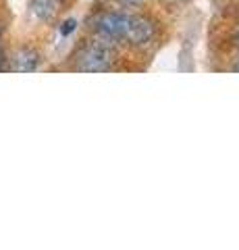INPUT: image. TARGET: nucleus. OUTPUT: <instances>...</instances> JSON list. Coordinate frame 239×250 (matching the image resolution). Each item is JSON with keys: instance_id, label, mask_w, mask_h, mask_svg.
<instances>
[{"instance_id": "7ed1b4c3", "label": "nucleus", "mask_w": 239, "mask_h": 250, "mask_svg": "<svg viewBox=\"0 0 239 250\" xmlns=\"http://www.w3.org/2000/svg\"><path fill=\"white\" fill-rule=\"evenodd\" d=\"M37 65H40V54H37V50L34 48H21L17 54L13 57V65L11 69L17 73H32L37 69Z\"/></svg>"}, {"instance_id": "f03ea898", "label": "nucleus", "mask_w": 239, "mask_h": 250, "mask_svg": "<svg viewBox=\"0 0 239 250\" xmlns=\"http://www.w3.org/2000/svg\"><path fill=\"white\" fill-rule=\"evenodd\" d=\"M117 52L110 44L104 42H90L86 48L79 52V71H88V73H100V71H109L112 67Z\"/></svg>"}, {"instance_id": "39448f33", "label": "nucleus", "mask_w": 239, "mask_h": 250, "mask_svg": "<svg viewBox=\"0 0 239 250\" xmlns=\"http://www.w3.org/2000/svg\"><path fill=\"white\" fill-rule=\"evenodd\" d=\"M75 27H77V21H75V19H67V21L63 23V27H60V34H63V36H69Z\"/></svg>"}, {"instance_id": "1a4fd4ad", "label": "nucleus", "mask_w": 239, "mask_h": 250, "mask_svg": "<svg viewBox=\"0 0 239 250\" xmlns=\"http://www.w3.org/2000/svg\"><path fill=\"white\" fill-rule=\"evenodd\" d=\"M0 36H2V29H0Z\"/></svg>"}, {"instance_id": "6e6552de", "label": "nucleus", "mask_w": 239, "mask_h": 250, "mask_svg": "<svg viewBox=\"0 0 239 250\" xmlns=\"http://www.w3.org/2000/svg\"><path fill=\"white\" fill-rule=\"evenodd\" d=\"M129 2H142V0H129Z\"/></svg>"}, {"instance_id": "423d86ee", "label": "nucleus", "mask_w": 239, "mask_h": 250, "mask_svg": "<svg viewBox=\"0 0 239 250\" xmlns=\"http://www.w3.org/2000/svg\"><path fill=\"white\" fill-rule=\"evenodd\" d=\"M4 69V57H2V52H0V71Z\"/></svg>"}, {"instance_id": "0eeeda50", "label": "nucleus", "mask_w": 239, "mask_h": 250, "mask_svg": "<svg viewBox=\"0 0 239 250\" xmlns=\"http://www.w3.org/2000/svg\"><path fill=\"white\" fill-rule=\"evenodd\" d=\"M233 71H235V73H239V59H237V62L233 65Z\"/></svg>"}, {"instance_id": "f257e3e1", "label": "nucleus", "mask_w": 239, "mask_h": 250, "mask_svg": "<svg viewBox=\"0 0 239 250\" xmlns=\"http://www.w3.org/2000/svg\"><path fill=\"white\" fill-rule=\"evenodd\" d=\"M96 31L102 34L106 40L127 42L131 46L148 44L154 38V23L142 15L127 13H104L96 19Z\"/></svg>"}, {"instance_id": "20e7f679", "label": "nucleus", "mask_w": 239, "mask_h": 250, "mask_svg": "<svg viewBox=\"0 0 239 250\" xmlns=\"http://www.w3.org/2000/svg\"><path fill=\"white\" fill-rule=\"evenodd\" d=\"M32 9H34L37 19L50 21L56 15V11H58V0H34Z\"/></svg>"}]
</instances>
